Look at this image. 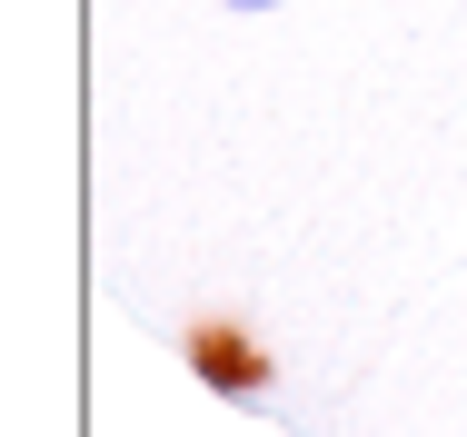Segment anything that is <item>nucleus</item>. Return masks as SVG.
I'll list each match as a JSON object with an SVG mask.
<instances>
[{"instance_id":"1","label":"nucleus","mask_w":467,"mask_h":437,"mask_svg":"<svg viewBox=\"0 0 467 437\" xmlns=\"http://www.w3.org/2000/svg\"><path fill=\"white\" fill-rule=\"evenodd\" d=\"M189 368H199L229 408H259V398H269V358H259V338H239V328H199V338H189Z\"/></svg>"},{"instance_id":"2","label":"nucleus","mask_w":467,"mask_h":437,"mask_svg":"<svg viewBox=\"0 0 467 437\" xmlns=\"http://www.w3.org/2000/svg\"><path fill=\"white\" fill-rule=\"evenodd\" d=\"M219 10H279V0H219Z\"/></svg>"}]
</instances>
